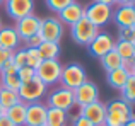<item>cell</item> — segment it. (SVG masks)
I'll return each instance as SVG.
<instances>
[{"label": "cell", "instance_id": "6da1fadb", "mask_svg": "<svg viewBox=\"0 0 135 126\" xmlns=\"http://www.w3.org/2000/svg\"><path fill=\"white\" fill-rule=\"evenodd\" d=\"M130 113H132V104L123 101L122 97L113 99L106 104V126H123L130 119Z\"/></svg>", "mask_w": 135, "mask_h": 126}, {"label": "cell", "instance_id": "7a4b0ae2", "mask_svg": "<svg viewBox=\"0 0 135 126\" xmlns=\"http://www.w3.org/2000/svg\"><path fill=\"white\" fill-rule=\"evenodd\" d=\"M48 89H50L48 85H45L38 77H34V78L21 83L17 94H19V99L24 104H31V102H40L48 94Z\"/></svg>", "mask_w": 135, "mask_h": 126}, {"label": "cell", "instance_id": "3957f363", "mask_svg": "<svg viewBox=\"0 0 135 126\" xmlns=\"http://www.w3.org/2000/svg\"><path fill=\"white\" fill-rule=\"evenodd\" d=\"M87 80V73L80 63H69L62 68V75H60V85L65 89H77L79 85H82Z\"/></svg>", "mask_w": 135, "mask_h": 126}, {"label": "cell", "instance_id": "277c9868", "mask_svg": "<svg viewBox=\"0 0 135 126\" xmlns=\"http://www.w3.org/2000/svg\"><path fill=\"white\" fill-rule=\"evenodd\" d=\"M46 106L48 107H56V109H62L65 113H69L74 106H75V101H74V90L65 89V87H55L53 90H48L46 94Z\"/></svg>", "mask_w": 135, "mask_h": 126}, {"label": "cell", "instance_id": "5b68a950", "mask_svg": "<svg viewBox=\"0 0 135 126\" xmlns=\"http://www.w3.org/2000/svg\"><path fill=\"white\" fill-rule=\"evenodd\" d=\"M63 65L58 61V58H51V60H43L36 66V77L45 83V85L51 87L60 82V75H62Z\"/></svg>", "mask_w": 135, "mask_h": 126}, {"label": "cell", "instance_id": "8992f818", "mask_svg": "<svg viewBox=\"0 0 135 126\" xmlns=\"http://www.w3.org/2000/svg\"><path fill=\"white\" fill-rule=\"evenodd\" d=\"M84 17L96 27H103L113 19V7L99 2H91L89 5L84 7Z\"/></svg>", "mask_w": 135, "mask_h": 126}, {"label": "cell", "instance_id": "52a82bcc", "mask_svg": "<svg viewBox=\"0 0 135 126\" xmlns=\"http://www.w3.org/2000/svg\"><path fill=\"white\" fill-rule=\"evenodd\" d=\"M99 33V27H96L92 22L82 17L80 20H77L74 26H70V36L80 46H87Z\"/></svg>", "mask_w": 135, "mask_h": 126}, {"label": "cell", "instance_id": "ba28073f", "mask_svg": "<svg viewBox=\"0 0 135 126\" xmlns=\"http://www.w3.org/2000/svg\"><path fill=\"white\" fill-rule=\"evenodd\" d=\"M40 36L43 38V41H55L60 43L63 38V24L58 20V17H45L41 19L40 26Z\"/></svg>", "mask_w": 135, "mask_h": 126}, {"label": "cell", "instance_id": "9c48e42d", "mask_svg": "<svg viewBox=\"0 0 135 126\" xmlns=\"http://www.w3.org/2000/svg\"><path fill=\"white\" fill-rule=\"evenodd\" d=\"M40 26H41V17H38L36 14H31V15H26L22 19L16 20V29L17 36L21 38V41H27L31 36L40 33Z\"/></svg>", "mask_w": 135, "mask_h": 126}, {"label": "cell", "instance_id": "30bf717a", "mask_svg": "<svg viewBox=\"0 0 135 126\" xmlns=\"http://www.w3.org/2000/svg\"><path fill=\"white\" fill-rule=\"evenodd\" d=\"M74 101L75 106H86L94 101H99V87L91 80H86L82 85H79L77 89H74Z\"/></svg>", "mask_w": 135, "mask_h": 126}, {"label": "cell", "instance_id": "8fae6325", "mask_svg": "<svg viewBox=\"0 0 135 126\" xmlns=\"http://www.w3.org/2000/svg\"><path fill=\"white\" fill-rule=\"evenodd\" d=\"M79 114L84 116L86 119H89L94 126H103L106 119V104H103L101 101H94L91 104L80 106Z\"/></svg>", "mask_w": 135, "mask_h": 126}, {"label": "cell", "instance_id": "7c38bea8", "mask_svg": "<svg viewBox=\"0 0 135 126\" xmlns=\"http://www.w3.org/2000/svg\"><path fill=\"white\" fill-rule=\"evenodd\" d=\"M115 43L116 41L113 39L108 33H101V31H99L98 36L87 44V50H89V53L92 55V56L101 58V56H104L108 51L115 50Z\"/></svg>", "mask_w": 135, "mask_h": 126}, {"label": "cell", "instance_id": "4fadbf2b", "mask_svg": "<svg viewBox=\"0 0 135 126\" xmlns=\"http://www.w3.org/2000/svg\"><path fill=\"white\" fill-rule=\"evenodd\" d=\"M9 17L19 20L26 15L34 14V0H3Z\"/></svg>", "mask_w": 135, "mask_h": 126}, {"label": "cell", "instance_id": "5bb4252c", "mask_svg": "<svg viewBox=\"0 0 135 126\" xmlns=\"http://www.w3.org/2000/svg\"><path fill=\"white\" fill-rule=\"evenodd\" d=\"M46 111L48 106L45 102H31L26 104V123L24 126H41L46 123Z\"/></svg>", "mask_w": 135, "mask_h": 126}, {"label": "cell", "instance_id": "9a60e30c", "mask_svg": "<svg viewBox=\"0 0 135 126\" xmlns=\"http://www.w3.org/2000/svg\"><path fill=\"white\" fill-rule=\"evenodd\" d=\"M58 20L63 24V26H74L77 20H80L84 17V5H80L79 2H72L70 5H67L63 10H60L56 14Z\"/></svg>", "mask_w": 135, "mask_h": 126}, {"label": "cell", "instance_id": "2e32d148", "mask_svg": "<svg viewBox=\"0 0 135 126\" xmlns=\"http://www.w3.org/2000/svg\"><path fill=\"white\" fill-rule=\"evenodd\" d=\"M113 20L118 24V27H132L135 24L133 5H120L116 10H113Z\"/></svg>", "mask_w": 135, "mask_h": 126}, {"label": "cell", "instance_id": "e0dca14e", "mask_svg": "<svg viewBox=\"0 0 135 126\" xmlns=\"http://www.w3.org/2000/svg\"><path fill=\"white\" fill-rule=\"evenodd\" d=\"M21 38L17 36L14 27H0V48L9 51H16L17 48H21Z\"/></svg>", "mask_w": 135, "mask_h": 126}, {"label": "cell", "instance_id": "ac0fdd59", "mask_svg": "<svg viewBox=\"0 0 135 126\" xmlns=\"http://www.w3.org/2000/svg\"><path fill=\"white\" fill-rule=\"evenodd\" d=\"M130 75H132V73H130L127 68L120 66V68L111 70V72L106 73V78H108V83L113 87V89L122 90L123 87H125V83H127V80H128V77H130Z\"/></svg>", "mask_w": 135, "mask_h": 126}, {"label": "cell", "instance_id": "d6986e66", "mask_svg": "<svg viewBox=\"0 0 135 126\" xmlns=\"http://www.w3.org/2000/svg\"><path fill=\"white\" fill-rule=\"evenodd\" d=\"M67 123H69V113L56 107H48L45 126H67Z\"/></svg>", "mask_w": 135, "mask_h": 126}, {"label": "cell", "instance_id": "ffe728a7", "mask_svg": "<svg viewBox=\"0 0 135 126\" xmlns=\"http://www.w3.org/2000/svg\"><path fill=\"white\" fill-rule=\"evenodd\" d=\"M5 114L16 126H24V123H26V104L21 101L16 106H12L10 109H7Z\"/></svg>", "mask_w": 135, "mask_h": 126}, {"label": "cell", "instance_id": "44dd1931", "mask_svg": "<svg viewBox=\"0 0 135 126\" xmlns=\"http://www.w3.org/2000/svg\"><path fill=\"white\" fill-rule=\"evenodd\" d=\"M99 60H101V65H103V68H104L106 73L111 72V70L120 68V66H123V60L120 58V55L116 53L115 50L108 51V53H106L104 56H101Z\"/></svg>", "mask_w": 135, "mask_h": 126}, {"label": "cell", "instance_id": "7402d4cb", "mask_svg": "<svg viewBox=\"0 0 135 126\" xmlns=\"http://www.w3.org/2000/svg\"><path fill=\"white\" fill-rule=\"evenodd\" d=\"M38 51H40V55H41L43 60L58 58V55H60V43H55V41H43V43L38 46Z\"/></svg>", "mask_w": 135, "mask_h": 126}, {"label": "cell", "instance_id": "603a6c76", "mask_svg": "<svg viewBox=\"0 0 135 126\" xmlns=\"http://www.w3.org/2000/svg\"><path fill=\"white\" fill-rule=\"evenodd\" d=\"M17 102H21L19 99V94L14 92V90H9V89H0V106H2L3 111L10 109L12 106H16Z\"/></svg>", "mask_w": 135, "mask_h": 126}, {"label": "cell", "instance_id": "cb8c5ba5", "mask_svg": "<svg viewBox=\"0 0 135 126\" xmlns=\"http://www.w3.org/2000/svg\"><path fill=\"white\" fill-rule=\"evenodd\" d=\"M115 51L120 55L123 61L130 60V58L135 55V50H133V43H128V41H116L115 43Z\"/></svg>", "mask_w": 135, "mask_h": 126}, {"label": "cell", "instance_id": "d4e9b609", "mask_svg": "<svg viewBox=\"0 0 135 126\" xmlns=\"http://www.w3.org/2000/svg\"><path fill=\"white\" fill-rule=\"evenodd\" d=\"M120 92H122V99L133 106V104H135V75H133V73L128 77L125 87H123Z\"/></svg>", "mask_w": 135, "mask_h": 126}, {"label": "cell", "instance_id": "484cf974", "mask_svg": "<svg viewBox=\"0 0 135 126\" xmlns=\"http://www.w3.org/2000/svg\"><path fill=\"white\" fill-rule=\"evenodd\" d=\"M26 56H27L26 65L31 66V68H34V70H36V66L40 65L41 61H43V58H41L38 48H27V46H26Z\"/></svg>", "mask_w": 135, "mask_h": 126}, {"label": "cell", "instance_id": "4316f807", "mask_svg": "<svg viewBox=\"0 0 135 126\" xmlns=\"http://www.w3.org/2000/svg\"><path fill=\"white\" fill-rule=\"evenodd\" d=\"M2 87L17 92L19 87H21V80H19V77H17V73L16 75H3L2 77Z\"/></svg>", "mask_w": 135, "mask_h": 126}, {"label": "cell", "instance_id": "83f0119b", "mask_svg": "<svg viewBox=\"0 0 135 126\" xmlns=\"http://www.w3.org/2000/svg\"><path fill=\"white\" fill-rule=\"evenodd\" d=\"M46 2V7H48L51 12L58 14L60 10H63L67 5H70L72 2H75V0H45Z\"/></svg>", "mask_w": 135, "mask_h": 126}, {"label": "cell", "instance_id": "f1b7e54d", "mask_svg": "<svg viewBox=\"0 0 135 126\" xmlns=\"http://www.w3.org/2000/svg\"><path fill=\"white\" fill-rule=\"evenodd\" d=\"M17 77H19L21 83L27 82V80H31V78L36 77V70L31 68V66H27V65L26 66H21V68H17Z\"/></svg>", "mask_w": 135, "mask_h": 126}, {"label": "cell", "instance_id": "f546056e", "mask_svg": "<svg viewBox=\"0 0 135 126\" xmlns=\"http://www.w3.org/2000/svg\"><path fill=\"white\" fill-rule=\"evenodd\" d=\"M118 41L135 43V29L133 27H118Z\"/></svg>", "mask_w": 135, "mask_h": 126}, {"label": "cell", "instance_id": "4dcf8cb0", "mask_svg": "<svg viewBox=\"0 0 135 126\" xmlns=\"http://www.w3.org/2000/svg\"><path fill=\"white\" fill-rule=\"evenodd\" d=\"M12 60H14V65L17 66V68H21V66H26V60H27V56H26V48H17L16 51H14V56H12Z\"/></svg>", "mask_w": 135, "mask_h": 126}, {"label": "cell", "instance_id": "1f68e13d", "mask_svg": "<svg viewBox=\"0 0 135 126\" xmlns=\"http://www.w3.org/2000/svg\"><path fill=\"white\" fill-rule=\"evenodd\" d=\"M16 73H17V66L14 65V60H12V58H10V60H7L2 65V68H0V77H3V75H16Z\"/></svg>", "mask_w": 135, "mask_h": 126}, {"label": "cell", "instance_id": "d6a6232c", "mask_svg": "<svg viewBox=\"0 0 135 126\" xmlns=\"http://www.w3.org/2000/svg\"><path fill=\"white\" fill-rule=\"evenodd\" d=\"M69 123H70V126H94L89 119H86L84 116H80L79 113H77L75 116L69 118Z\"/></svg>", "mask_w": 135, "mask_h": 126}, {"label": "cell", "instance_id": "836d02e7", "mask_svg": "<svg viewBox=\"0 0 135 126\" xmlns=\"http://www.w3.org/2000/svg\"><path fill=\"white\" fill-rule=\"evenodd\" d=\"M41 43H43V38L40 36V33H38V34H34V36H31L27 41H24V44H26L27 48H38Z\"/></svg>", "mask_w": 135, "mask_h": 126}, {"label": "cell", "instance_id": "e575fe53", "mask_svg": "<svg viewBox=\"0 0 135 126\" xmlns=\"http://www.w3.org/2000/svg\"><path fill=\"white\" fill-rule=\"evenodd\" d=\"M12 56H14V51H9V50H3V48H0V68H2L3 63H5L7 60H10Z\"/></svg>", "mask_w": 135, "mask_h": 126}, {"label": "cell", "instance_id": "d590c367", "mask_svg": "<svg viewBox=\"0 0 135 126\" xmlns=\"http://www.w3.org/2000/svg\"><path fill=\"white\" fill-rule=\"evenodd\" d=\"M0 126H16V124L7 118V114H2V116H0Z\"/></svg>", "mask_w": 135, "mask_h": 126}, {"label": "cell", "instance_id": "8d00e7d4", "mask_svg": "<svg viewBox=\"0 0 135 126\" xmlns=\"http://www.w3.org/2000/svg\"><path fill=\"white\" fill-rule=\"evenodd\" d=\"M94 2H99V3H104V5H109V7H113L116 3V0H94Z\"/></svg>", "mask_w": 135, "mask_h": 126}, {"label": "cell", "instance_id": "74e56055", "mask_svg": "<svg viewBox=\"0 0 135 126\" xmlns=\"http://www.w3.org/2000/svg\"><path fill=\"white\" fill-rule=\"evenodd\" d=\"M135 0H116V3L118 5H133Z\"/></svg>", "mask_w": 135, "mask_h": 126}, {"label": "cell", "instance_id": "f35d334b", "mask_svg": "<svg viewBox=\"0 0 135 126\" xmlns=\"http://www.w3.org/2000/svg\"><path fill=\"white\" fill-rule=\"evenodd\" d=\"M123 126H135V119H128V121H127V123L123 124Z\"/></svg>", "mask_w": 135, "mask_h": 126}, {"label": "cell", "instance_id": "ab89813d", "mask_svg": "<svg viewBox=\"0 0 135 126\" xmlns=\"http://www.w3.org/2000/svg\"><path fill=\"white\" fill-rule=\"evenodd\" d=\"M2 114H5V111L2 109V106H0V116H2Z\"/></svg>", "mask_w": 135, "mask_h": 126}, {"label": "cell", "instance_id": "60d3db41", "mask_svg": "<svg viewBox=\"0 0 135 126\" xmlns=\"http://www.w3.org/2000/svg\"><path fill=\"white\" fill-rule=\"evenodd\" d=\"M0 89H2V77H0Z\"/></svg>", "mask_w": 135, "mask_h": 126}, {"label": "cell", "instance_id": "b9f144b4", "mask_svg": "<svg viewBox=\"0 0 135 126\" xmlns=\"http://www.w3.org/2000/svg\"><path fill=\"white\" fill-rule=\"evenodd\" d=\"M0 27H2V19H0Z\"/></svg>", "mask_w": 135, "mask_h": 126}, {"label": "cell", "instance_id": "7bdbcfd3", "mask_svg": "<svg viewBox=\"0 0 135 126\" xmlns=\"http://www.w3.org/2000/svg\"><path fill=\"white\" fill-rule=\"evenodd\" d=\"M2 3H3V0H0V5H2Z\"/></svg>", "mask_w": 135, "mask_h": 126}, {"label": "cell", "instance_id": "ee69618b", "mask_svg": "<svg viewBox=\"0 0 135 126\" xmlns=\"http://www.w3.org/2000/svg\"><path fill=\"white\" fill-rule=\"evenodd\" d=\"M132 27H133V29H135V24H133V26H132Z\"/></svg>", "mask_w": 135, "mask_h": 126}, {"label": "cell", "instance_id": "f6af8a7d", "mask_svg": "<svg viewBox=\"0 0 135 126\" xmlns=\"http://www.w3.org/2000/svg\"><path fill=\"white\" fill-rule=\"evenodd\" d=\"M133 9H135V2H133Z\"/></svg>", "mask_w": 135, "mask_h": 126}, {"label": "cell", "instance_id": "bcb514c9", "mask_svg": "<svg viewBox=\"0 0 135 126\" xmlns=\"http://www.w3.org/2000/svg\"><path fill=\"white\" fill-rule=\"evenodd\" d=\"M133 50H135V43H133Z\"/></svg>", "mask_w": 135, "mask_h": 126}, {"label": "cell", "instance_id": "7dc6e473", "mask_svg": "<svg viewBox=\"0 0 135 126\" xmlns=\"http://www.w3.org/2000/svg\"><path fill=\"white\" fill-rule=\"evenodd\" d=\"M133 75H135V68H133Z\"/></svg>", "mask_w": 135, "mask_h": 126}, {"label": "cell", "instance_id": "c3c4849f", "mask_svg": "<svg viewBox=\"0 0 135 126\" xmlns=\"http://www.w3.org/2000/svg\"><path fill=\"white\" fill-rule=\"evenodd\" d=\"M41 126H45V124H41Z\"/></svg>", "mask_w": 135, "mask_h": 126}, {"label": "cell", "instance_id": "681fc988", "mask_svg": "<svg viewBox=\"0 0 135 126\" xmlns=\"http://www.w3.org/2000/svg\"><path fill=\"white\" fill-rule=\"evenodd\" d=\"M103 126H106V124H103Z\"/></svg>", "mask_w": 135, "mask_h": 126}]
</instances>
